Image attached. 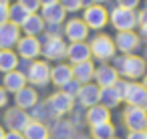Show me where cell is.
<instances>
[{
  "label": "cell",
  "mask_w": 147,
  "mask_h": 139,
  "mask_svg": "<svg viewBox=\"0 0 147 139\" xmlns=\"http://www.w3.org/2000/svg\"><path fill=\"white\" fill-rule=\"evenodd\" d=\"M111 24H113L119 32H123V30H133V28L137 26V14H135V10L117 6V8H113V12H111Z\"/></svg>",
  "instance_id": "obj_2"
},
{
  "label": "cell",
  "mask_w": 147,
  "mask_h": 139,
  "mask_svg": "<svg viewBox=\"0 0 147 139\" xmlns=\"http://www.w3.org/2000/svg\"><path fill=\"white\" fill-rule=\"evenodd\" d=\"M28 18V12L16 2V4H12V6H8V22H12V24H16V26H22V22Z\"/></svg>",
  "instance_id": "obj_28"
},
{
  "label": "cell",
  "mask_w": 147,
  "mask_h": 139,
  "mask_svg": "<svg viewBox=\"0 0 147 139\" xmlns=\"http://www.w3.org/2000/svg\"><path fill=\"white\" fill-rule=\"evenodd\" d=\"M145 133H147V127H145Z\"/></svg>",
  "instance_id": "obj_50"
},
{
  "label": "cell",
  "mask_w": 147,
  "mask_h": 139,
  "mask_svg": "<svg viewBox=\"0 0 147 139\" xmlns=\"http://www.w3.org/2000/svg\"><path fill=\"white\" fill-rule=\"evenodd\" d=\"M67 57L73 65H79V63H85V61H91V49L87 43H71L67 47Z\"/></svg>",
  "instance_id": "obj_15"
},
{
  "label": "cell",
  "mask_w": 147,
  "mask_h": 139,
  "mask_svg": "<svg viewBox=\"0 0 147 139\" xmlns=\"http://www.w3.org/2000/svg\"><path fill=\"white\" fill-rule=\"evenodd\" d=\"M123 101H127L129 107H139L147 111V89L139 83H129L123 95Z\"/></svg>",
  "instance_id": "obj_6"
},
{
  "label": "cell",
  "mask_w": 147,
  "mask_h": 139,
  "mask_svg": "<svg viewBox=\"0 0 147 139\" xmlns=\"http://www.w3.org/2000/svg\"><path fill=\"white\" fill-rule=\"evenodd\" d=\"M18 67V57L16 53H12L10 49H4L0 51V71L2 73H10Z\"/></svg>",
  "instance_id": "obj_27"
},
{
  "label": "cell",
  "mask_w": 147,
  "mask_h": 139,
  "mask_svg": "<svg viewBox=\"0 0 147 139\" xmlns=\"http://www.w3.org/2000/svg\"><path fill=\"white\" fill-rule=\"evenodd\" d=\"M81 2H83V6H91V4H95L93 0H81Z\"/></svg>",
  "instance_id": "obj_43"
},
{
  "label": "cell",
  "mask_w": 147,
  "mask_h": 139,
  "mask_svg": "<svg viewBox=\"0 0 147 139\" xmlns=\"http://www.w3.org/2000/svg\"><path fill=\"white\" fill-rule=\"evenodd\" d=\"M139 28H141V36H139V38H143V40L147 43V26H139Z\"/></svg>",
  "instance_id": "obj_42"
},
{
  "label": "cell",
  "mask_w": 147,
  "mask_h": 139,
  "mask_svg": "<svg viewBox=\"0 0 147 139\" xmlns=\"http://www.w3.org/2000/svg\"><path fill=\"white\" fill-rule=\"evenodd\" d=\"M4 139H24V135L18 131H8V133H4Z\"/></svg>",
  "instance_id": "obj_39"
},
{
  "label": "cell",
  "mask_w": 147,
  "mask_h": 139,
  "mask_svg": "<svg viewBox=\"0 0 147 139\" xmlns=\"http://www.w3.org/2000/svg\"><path fill=\"white\" fill-rule=\"evenodd\" d=\"M20 28L24 30L26 36H38V34L45 30V20H42L38 14H28V18L22 22Z\"/></svg>",
  "instance_id": "obj_24"
},
{
  "label": "cell",
  "mask_w": 147,
  "mask_h": 139,
  "mask_svg": "<svg viewBox=\"0 0 147 139\" xmlns=\"http://www.w3.org/2000/svg\"><path fill=\"white\" fill-rule=\"evenodd\" d=\"M83 20L89 28L93 30H101L107 22H109V14L107 10L101 6V4H91L85 8V14H83Z\"/></svg>",
  "instance_id": "obj_4"
},
{
  "label": "cell",
  "mask_w": 147,
  "mask_h": 139,
  "mask_svg": "<svg viewBox=\"0 0 147 139\" xmlns=\"http://www.w3.org/2000/svg\"><path fill=\"white\" fill-rule=\"evenodd\" d=\"M14 95H16L14 101H16V107H18V109H30V107H34V105L38 103V95H36V91L30 89V87H24V89H20V91L14 93Z\"/></svg>",
  "instance_id": "obj_20"
},
{
  "label": "cell",
  "mask_w": 147,
  "mask_h": 139,
  "mask_svg": "<svg viewBox=\"0 0 147 139\" xmlns=\"http://www.w3.org/2000/svg\"><path fill=\"white\" fill-rule=\"evenodd\" d=\"M115 69H117V73H121L123 77L135 81V79H139V77L145 75L147 65H145V61H143L141 57L125 55V57H121L119 61H115Z\"/></svg>",
  "instance_id": "obj_1"
},
{
  "label": "cell",
  "mask_w": 147,
  "mask_h": 139,
  "mask_svg": "<svg viewBox=\"0 0 147 139\" xmlns=\"http://www.w3.org/2000/svg\"><path fill=\"white\" fill-rule=\"evenodd\" d=\"M137 24H139V26H147V8L137 14Z\"/></svg>",
  "instance_id": "obj_37"
},
{
  "label": "cell",
  "mask_w": 147,
  "mask_h": 139,
  "mask_svg": "<svg viewBox=\"0 0 147 139\" xmlns=\"http://www.w3.org/2000/svg\"><path fill=\"white\" fill-rule=\"evenodd\" d=\"M139 34H135L133 30H123V32H117V38L113 40L115 43V49H119L121 53H133L137 47H139Z\"/></svg>",
  "instance_id": "obj_14"
},
{
  "label": "cell",
  "mask_w": 147,
  "mask_h": 139,
  "mask_svg": "<svg viewBox=\"0 0 147 139\" xmlns=\"http://www.w3.org/2000/svg\"><path fill=\"white\" fill-rule=\"evenodd\" d=\"M109 119H111V113H109V109L103 107V105H93V107H89V111H87V123H89L91 127L101 125V123H107Z\"/></svg>",
  "instance_id": "obj_22"
},
{
  "label": "cell",
  "mask_w": 147,
  "mask_h": 139,
  "mask_svg": "<svg viewBox=\"0 0 147 139\" xmlns=\"http://www.w3.org/2000/svg\"><path fill=\"white\" fill-rule=\"evenodd\" d=\"M89 49H91V55H93L95 59H99V61H109V59H113V55H115V43H113V38H109L107 34L95 36L93 43L89 45Z\"/></svg>",
  "instance_id": "obj_3"
},
{
  "label": "cell",
  "mask_w": 147,
  "mask_h": 139,
  "mask_svg": "<svg viewBox=\"0 0 147 139\" xmlns=\"http://www.w3.org/2000/svg\"><path fill=\"white\" fill-rule=\"evenodd\" d=\"M65 16H67V10L63 8L61 2L51 4V6H42L40 18H42L45 22H49V24H61V22L65 20Z\"/></svg>",
  "instance_id": "obj_19"
},
{
  "label": "cell",
  "mask_w": 147,
  "mask_h": 139,
  "mask_svg": "<svg viewBox=\"0 0 147 139\" xmlns=\"http://www.w3.org/2000/svg\"><path fill=\"white\" fill-rule=\"evenodd\" d=\"M55 135H57L59 139H69V137L73 135V125H69V123H59L57 129H55Z\"/></svg>",
  "instance_id": "obj_30"
},
{
  "label": "cell",
  "mask_w": 147,
  "mask_h": 139,
  "mask_svg": "<svg viewBox=\"0 0 147 139\" xmlns=\"http://www.w3.org/2000/svg\"><path fill=\"white\" fill-rule=\"evenodd\" d=\"M141 85H143V87L147 89V75H143V83H141Z\"/></svg>",
  "instance_id": "obj_44"
},
{
  "label": "cell",
  "mask_w": 147,
  "mask_h": 139,
  "mask_svg": "<svg viewBox=\"0 0 147 139\" xmlns=\"http://www.w3.org/2000/svg\"><path fill=\"white\" fill-rule=\"evenodd\" d=\"M111 139H117V137H111Z\"/></svg>",
  "instance_id": "obj_49"
},
{
  "label": "cell",
  "mask_w": 147,
  "mask_h": 139,
  "mask_svg": "<svg viewBox=\"0 0 147 139\" xmlns=\"http://www.w3.org/2000/svg\"><path fill=\"white\" fill-rule=\"evenodd\" d=\"M91 135H93V139H111V137H115V127L111 125V121H107V123L95 125L91 129Z\"/></svg>",
  "instance_id": "obj_29"
},
{
  "label": "cell",
  "mask_w": 147,
  "mask_h": 139,
  "mask_svg": "<svg viewBox=\"0 0 147 139\" xmlns=\"http://www.w3.org/2000/svg\"><path fill=\"white\" fill-rule=\"evenodd\" d=\"M99 85H91V83H85L81 85V91H79V103L83 107H93V105H99Z\"/></svg>",
  "instance_id": "obj_17"
},
{
  "label": "cell",
  "mask_w": 147,
  "mask_h": 139,
  "mask_svg": "<svg viewBox=\"0 0 147 139\" xmlns=\"http://www.w3.org/2000/svg\"><path fill=\"white\" fill-rule=\"evenodd\" d=\"M95 4H101V2H107V0H93Z\"/></svg>",
  "instance_id": "obj_46"
},
{
  "label": "cell",
  "mask_w": 147,
  "mask_h": 139,
  "mask_svg": "<svg viewBox=\"0 0 147 139\" xmlns=\"http://www.w3.org/2000/svg\"><path fill=\"white\" fill-rule=\"evenodd\" d=\"M4 123H6V127H8L10 131H18V133H22V131L26 129V125L30 123V117L26 115L24 109L14 107V109H8V111H6V115H4Z\"/></svg>",
  "instance_id": "obj_8"
},
{
  "label": "cell",
  "mask_w": 147,
  "mask_h": 139,
  "mask_svg": "<svg viewBox=\"0 0 147 139\" xmlns=\"http://www.w3.org/2000/svg\"><path fill=\"white\" fill-rule=\"evenodd\" d=\"M127 85H129V83H127V81H121V79H119V81H117V83L113 85V87H115V91L119 93L121 101H123V95H125V91H127Z\"/></svg>",
  "instance_id": "obj_36"
},
{
  "label": "cell",
  "mask_w": 147,
  "mask_h": 139,
  "mask_svg": "<svg viewBox=\"0 0 147 139\" xmlns=\"http://www.w3.org/2000/svg\"><path fill=\"white\" fill-rule=\"evenodd\" d=\"M123 121L129 131H145L147 127V111L139 107H127L123 113Z\"/></svg>",
  "instance_id": "obj_5"
},
{
  "label": "cell",
  "mask_w": 147,
  "mask_h": 139,
  "mask_svg": "<svg viewBox=\"0 0 147 139\" xmlns=\"http://www.w3.org/2000/svg\"><path fill=\"white\" fill-rule=\"evenodd\" d=\"M139 2H141V0H117V4L121 8H129V10H135L139 6Z\"/></svg>",
  "instance_id": "obj_34"
},
{
  "label": "cell",
  "mask_w": 147,
  "mask_h": 139,
  "mask_svg": "<svg viewBox=\"0 0 147 139\" xmlns=\"http://www.w3.org/2000/svg\"><path fill=\"white\" fill-rule=\"evenodd\" d=\"M0 139H4V129L0 127Z\"/></svg>",
  "instance_id": "obj_45"
},
{
  "label": "cell",
  "mask_w": 147,
  "mask_h": 139,
  "mask_svg": "<svg viewBox=\"0 0 147 139\" xmlns=\"http://www.w3.org/2000/svg\"><path fill=\"white\" fill-rule=\"evenodd\" d=\"M127 139H147V133L145 131H129Z\"/></svg>",
  "instance_id": "obj_38"
},
{
  "label": "cell",
  "mask_w": 147,
  "mask_h": 139,
  "mask_svg": "<svg viewBox=\"0 0 147 139\" xmlns=\"http://www.w3.org/2000/svg\"><path fill=\"white\" fill-rule=\"evenodd\" d=\"M63 89H65L63 93H67L69 97H77V95H79V91H81V83H79V81H75V79H71Z\"/></svg>",
  "instance_id": "obj_31"
},
{
  "label": "cell",
  "mask_w": 147,
  "mask_h": 139,
  "mask_svg": "<svg viewBox=\"0 0 147 139\" xmlns=\"http://www.w3.org/2000/svg\"><path fill=\"white\" fill-rule=\"evenodd\" d=\"M20 38V26L12 24V22H4L0 24V51L4 49H12Z\"/></svg>",
  "instance_id": "obj_12"
},
{
  "label": "cell",
  "mask_w": 147,
  "mask_h": 139,
  "mask_svg": "<svg viewBox=\"0 0 147 139\" xmlns=\"http://www.w3.org/2000/svg\"><path fill=\"white\" fill-rule=\"evenodd\" d=\"M8 103V97H6V91H4V87H0V107H4Z\"/></svg>",
  "instance_id": "obj_40"
},
{
  "label": "cell",
  "mask_w": 147,
  "mask_h": 139,
  "mask_svg": "<svg viewBox=\"0 0 147 139\" xmlns=\"http://www.w3.org/2000/svg\"><path fill=\"white\" fill-rule=\"evenodd\" d=\"M99 85V89L103 87H113L117 81H119V73L115 67H109V65H103L99 69H95V77H93Z\"/></svg>",
  "instance_id": "obj_16"
},
{
  "label": "cell",
  "mask_w": 147,
  "mask_h": 139,
  "mask_svg": "<svg viewBox=\"0 0 147 139\" xmlns=\"http://www.w3.org/2000/svg\"><path fill=\"white\" fill-rule=\"evenodd\" d=\"M93 77H95V65L91 61H85V63H79L73 67V79L79 81L81 85L89 83Z\"/></svg>",
  "instance_id": "obj_21"
},
{
  "label": "cell",
  "mask_w": 147,
  "mask_h": 139,
  "mask_svg": "<svg viewBox=\"0 0 147 139\" xmlns=\"http://www.w3.org/2000/svg\"><path fill=\"white\" fill-rule=\"evenodd\" d=\"M16 49H18V53H20L22 59H36L40 55L42 47H40V43H38L36 36H22V38H18Z\"/></svg>",
  "instance_id": "obj_13"
},
{
  "label": "cell",
  "mask_w": 147,
  "mask_h": 139,
  "mask_svg": "<svg viewBox=\"0 0 147 139\" xmlns=\"http://www.w3.org/2000/svg\"><path fill=\"white\" fill-rule=\"evenodd\" d=\"M75 139H87V137H83V135H79V137H75Z\"/></svg>",
  "instance_id": "obj_47"
},
{
  "label": "cell",
  "mask_w": 147,
  "mask_h": 139,
  "mask_svg": "<svg viewBox=\"0 0 147 139\" xmlns=\"http://www.w3.org/2000/svg\"><path fill=\"white\" fill-rule=\"evenodd\" d=\"M71 79H73V67L61 63V65H57L55 69H51V81H53L57 87H65Z\"/></svg>",
  "instance_id": "obj_23"
},
{
  "label": "cell",
  "mask_w": 147,
  "mask_h": 139,
  "mask_svg": "<svg viewBox=\"0 0 147 139\" xmlns=\"http://www.w3.org/2000/svg\"><path fill=\"white\" fill-rule=\"evenodd\" d=\"M47 107H49V111L55 113V115H65V113L73 111V97H69L67 93L59 91V93L51 95Z\"/></svg>",
  "instance_id": "obj_11"
},
{
  "label": "cell",
  "mask_w": 147,
  "mask_h": 139,
  "mask_svg": "<svg viewBox=\"0 0 147 139\" xmlns=\"http://www.w3.org/2000/svg\"><path fill=\"white\" fill-rule=\"evenodd\" d=\"M65 36L71 43H85V38L89 36V26L83 18H71L65 24Z\"/></svg>",
  "instance_id": "obj_9"
},
{
  "label": "cell",
  "mask_w": 147,
  "mask_h": 139,
  "mask_svg": "<svg viewBox=\"0 0 147 139\" xmlns=\"http://www.w3.org/2000/svg\"><path fill=\"white\" fill-rule=\"evenodd\" d=\"M119 103H121V97L115 91V87H103L101 89V93H99V105L111 109V107H117Z\"/></svg>",
  "instance_id": "obj_26"
},
{
  "label": "cell",
  "mask_w": 147,
  "mask_h": 139,
  "mask_svg": "<svg viewBox=\"0 0 147 139\" xmlns=\"http://www.w3.org/2000/svg\"><path fill=\"white\" fill-rule=\"evenodd\" d=\"M0 2H8V0H0Z\"/></svg>",
  "instance_id": "obj_48"
},
{
  "label": "cell",
  "mask_w": 147,
  "mask_h": 139,
  "mask_svg": "<svg viewBox=\"0 0 147 139\" xmlns=\"http://www.w3.org/2000/svg\"><path fill=\"white\" fill-rule=\"evenodd\" d=\"M22 135H24V139H49V129L40 121H30L26 125V129L22 131Z\"/></svg>",
  "instance_id": "obj_25"
},
{
  "label": "cell",
  "mask_w": 147,
  "mask_h": 139,
  "mask_svg": "<svg viewBox=\"0 0 147 139\" xmlns=\"http://www.w3.org/2000/svg\"><path fill=\"white\" fill-rule=\"evenodd\" d=\"M8 22V2H0V24Z\"/></svg>",
  "instance_id": "obj_35"
},
{
  "label": "cell",
  "mask_w": 147,
  "mask_h": 139,
  "mask_svg": "<svg viewBox=\"0 0 147 139\" xmlns=\"http://www.w3.org/2000/svg\"><path fill=\"white\" fill-rule=\"evenodd\" d=\"M59 0H38V4L40 6H51V4H57Z\"/></svg>",
  "instance_id": "obj_41"
},
{
  "label": "cell",
  "mask_w": 147,
  "mask_h": 139,
  "mask_svg": "<svg viewBox=\"0 0 147 139\" xmlns=\"http://www.w3.org/2000/svg\"><path fill=\"white\" fill-rule=\"evenodd\" d=\"M59 2L63 4V8H65L67 12H77V10L83 8V2H81V0H59Z\"/></svg>",
  "instance_id": "obj_32"
},
{
  "label": "cell",
  "mask_w": 147,
  "mask_h": 139,
  "mask_svg": "<svg viewBox=\"0 0 147 139\" xmlns=\"http://www.w3.org/2000/svg\"><path fill=\"white\" fill-rule=\"evenodd\" d=\"M26 81H30V83L36 85V87H45V85L51 81V67H49V63H45V61L32 63V65L28 67Z\"/></svg>",
  "instance_id": "obj_7"
},
{
  "label": "cell",
  "mask_w": 147,
  "mask_h": 139,
  "mask_svg": "<svg viewBox=\"0 0 147 139\" xmlns=\"http://www.w3.org/2000/svg\"><path fill=\"white\" fill-rule=\"evenodd\" d=\"M40 53L49 59V61H61L63 57H67V45L61 36H49L45 47L40 49Z\"/></svg>",
  "instance_id": "obj_10"
},
{
  "label": "cell",
  "mask_w": 147,
  "mask_h": 139,
  "mask_svg": "<svg viewBox=\"0 0 147 139\" xmlns=\"http://www.w3.org/2000/svg\"><path fill=\"white\" fill-rule=\"evenodd\" d=\"M2 85H4V91H10V93H18L20 89H24L26 87V77H24V73H20V71H10V73H4V81H2Z\"/></svg>",
  "instance_id": "obj_18"
},
{
  "label": "cell",
  "mask_w": 147,
  "mask_h": 139,
  "mask_svg": "<svg viewBox=\"0 0 147 139\" xmlns=\"http://www.w3.org/2000/svg\"><path fill=\"white\" fill-rule=\"evenodd\" d=\"M18 4L28 12V14H36V10L40 8V4H38V0H18Z\"/></svg>",
  "instance_id": "obj_33"
}]
</instances>
